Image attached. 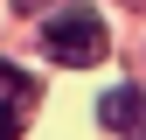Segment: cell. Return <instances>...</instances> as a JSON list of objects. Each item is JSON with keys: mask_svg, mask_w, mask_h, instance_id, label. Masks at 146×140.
<instances>
[{"mask_svg": "<svg viewBox=\"0 0 146 140\" xmlns=\"http://www.w3.org/2000/svg\"><path fill=\"white\" fill-rule=\"evenodd\" d=\"M42 49H49V63H63V70L104 63V49H111L104 14H98V7H63V14H49V21H42Z\"/></svg>", "mask_w": 146, "mask_h": 140, "instance_id": "6da1fadb", "label": "cell"}, {"mask_svg": "<svg viewBox=\"0 0 146 140\" xmlns=\"http://www.w3.org/2000/svg\"><path fill=\"white\" fill-rule=\"evenodd\" d=\"M28 112H35V77H28V70H14L7 56H0V140L21 133Z\"/></svg>", "mask_w": 146, "mask_h": 140, "instance_id": "7a4b0ae2", "label": "cell"}, {"mask_svg": "<svg viewBox=\"0 0 146 140\" xmlns=\"http://www.w3.org/2000/svg\"><path fill=\"white\" fill-rule=\"evenodd\" d=\"M132 98H139L132 84H125V91H104V98H98V119H104V126H118V133H125V119H132Z\"/></svg>", "mask_w": 146, "mask_h": 140, "instance_id": "3957f363", "label": "cell"}, {"mask_svg": "<svg viewBox=\"0 0 146 140\" xmlns=\"http://www.w3.org/2000/svg\"><path fill=\"white\" fill-rule=\"evenodd\" d=\"M125 140H146V91L132 98V119H125Z\"/></svg>", "mask_w": 146, "mask_h": 140, "instance_id": "277c9868", "label": "cell"}, {"mask_svg": "<svg viewBox=\"0 0 146 140\" xmlns=\"http://www.w3.org/2000/svg\"><path fill=\"white\" fill-rule=\"evenodd\" d=\"M14 7H21V14H42V7H49V0H14Z\"/></svg>", "mask_w": 146, "mask_h": 140, "instance_id": "5b68a950", "label": "cell"}]
</instances>
